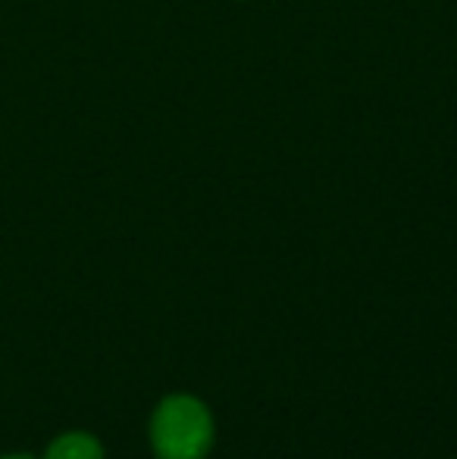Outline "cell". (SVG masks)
<instances>
[{
    "mask_svg": "<svg viewBox=\"0 0 457 459\" xmlns=\"http://www.w3.org/2000/svg\"><path fill=\"white\" fill-rule=\"evenodd\" d=\"M147 437L157 459H207L216 441L214 412L195 394H170L154 406Z\"/></svg>",
    "mask_w": 457,
    "mask_h": 459,
    "instance_id": "1",
    "label": "cell"
},
{
    "mask_svg": "<svg viewBox=\"0 0 457 459\" xmlns=\"http://www.w3.org/2000/svg\"><path fill=\"white\" fill-rule=\"evenodd\" d=\"M41 459H107V450L98 435L73 429V431L57 435L54 441L44 447Z\"/></svg>",
    "mask_w": 457,
    "mask_h": 459,
    "instance_id": "2",
    "label": "cell"
},
{
    "mask_svg": "<svg viewBox=\"0 0 457 459\" xmlns=\"http://www.w3.org/2000/svg\"><path fill=\"white\" fill-rule=\"evenodd\" d=\"M0 459H38V456H31V454H4Z\"/></svg>",
    "mask_w": 457,
    "mask_h": 459,
    "instance_id": "3",
    "label": "cell"
}]
</instances>
